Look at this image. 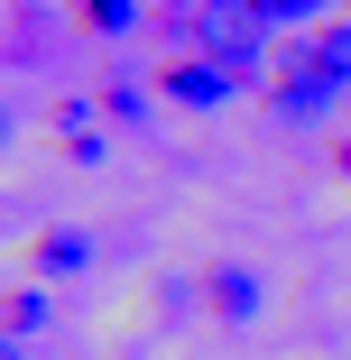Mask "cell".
I'll return each mask as SVG.
<instances>
[{"instance_id": "6da1fadb", "label": "cell", "mask_w": 351, "mask_h": 360, "mask_svg": "<svg viewBox=\"0 0 351 360\" xmlns=\"http://www.w3.org/2000/svg\"><path fill=\"white\" fill-rule=\"evenodd\" d=\"M194 56H213L231 84H259L268 75V19L250 0H203L194 10Z\"/></svg>"}, {"instance_id": "7a4b0ae2", "label": "cell", "mask_w": 351, "mask_h": 360, "mask_svg": "<svg viewBox=\"0 0 351 360\" xmlns=\"http://www.w3.org/2000/svg\"><path fill=\"white\" fill-rule=\"evenodd\" d=\"M342 93H351V75H333V65H324L314 46H296V65H287V75H277L268 111H277V120H324V111H333Z\"/></svg>"}, {"instance_id": "3957f363", "label": "cell", "mask_w": 351, "mask_h": 360, "mask_svg": "<svg viewBox=\"0 0 351 360\" xmlns=\"http://www.w3.org/2000/svg\"><path fill=\"white\" fill-rule=\"evenodd\" d=\"M167 102H185V111H231L241 84L222 75L213 56H176V65H167Z\"/></svg>"}, {"instance_id": "277c9868", "label": "cell", "mask_w": 351, "mask_h": 360, "mask_svg": "<svg viewBox=\"0 0 351 360\" xmlns=\"http://www.w3.org/2000/svg\"><path fill=\"white\" fill-rule=\"evenodd\" d=\"M259 305H268L259 268H241V259H231V268H213V314H222V323H250Z\"/></svg>"}, {"instance_id": "5b68a950", "label": "cell", "mask_w": 351, "mask_h": 360, "mask_svg": "<svg viewBox=\"0 0 351 360\" xmlns=\"http://www.w3.org/2000/svg\"><path fill=\"white\" fill-rule=\"evenodd\" d=\"M84 259H93V240H84V231H46V240H37V268H46V277H75Z\"/></svg>"}, {"instance_id": "8992f818", "label": "cell", "mask_w": 351, "mask_h": 360, "mask_svg": "<svg viewBox=\"0 0 351 360\" xmlns=\"http://www.w3.org/2000/svg\"><path fill=\"white\" fill-rule=\"evenodd\" d=\"M250 10H259L268 28H324V10H333V0H250Z\"/></svg>"}, {"instance_id": "52a82bcc", "label": "cell", "mask_w": 351, "mask_h": 360, "mask_svg": "<svg viewBox=\"0 0 351 360\" xmlns=\"http://www.w3.org/2000/svg\"><path fill=\"white\" fill-rule=\"evenodd\" d=\"M129 19H139V0H84V28H102V37H129Z\"/></svg>"}, {"instance_id": "ba28073f", "label": "cell", "mask_w": 351, "mask_h": 360, "mask_svg": "<svg viewBox=\"0 0 351 360\" xmlns=\"http://www.w3.org/2000/svg\"><path fill=\"white\" fill-rule=\"evenodd\" d=\"M0 323H10V342H28V333L46 323V296H37V286H19V296H10V314H0Z\"/></svg>"}, {"instance_id": "9c48e42d", "label": "cell", "mask_w": 351, "mask_h": 360, "mask_svg": "<svg viewBox=\"0 0 351 360\" xmlns=\"http://www.w3.org/2000/svg\"><path fill=\"white\" fill-rule=\"evenodd\" d=\"M10 360H28V351H19V342H10Z\"/></svg>"}, {"instance_id": "30bf717a", "label": "cell", "mask_w": 351, "mask_h": 360, "mask_svg": "<svg viewBox=\"0 0 351 360\" xmlns=\"http://www.w3.org/2000/svg\"><path fill=\"white\" fill-rule=\"evenodd\" d=\"M342 176H351V148H342Z\"/></svg>"}]
</instances>
